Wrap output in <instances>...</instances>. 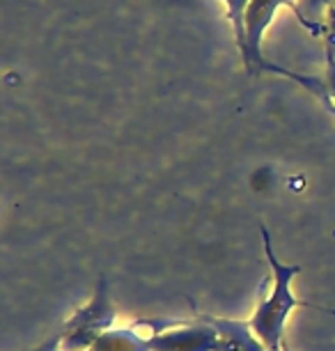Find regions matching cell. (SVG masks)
Segmentation results:
<instances>
[{
    "label": "cell",
    "instance_id": "obj_1",
    "mask_svg": "<svg viewBox=\"0 0 335 351\" xmlns=\"http://www.w3.org/2000/svg\"><path fill=\"white\" fill-rule=\"evenodd\" d=\"M262 230V241H264V253H266V262L269 269H271V289H269L266 299L260 303L255 315L248 319L253 333L260 337L262 344L269 351H285L282 347V333H285V322L294 308L299 306H308V303L299 301L297 296L292 294L290 285L294 280V276L299 274L301 267L299 264H282L273 253L271 246V234L264 225H260Z\"/></svg>",
    "mask_w": 335,
    "mask_h": 351
},
{
    "label": "cell",
    "instance_id": "obj_2",
    "mask_svg": "<svg viewBox=\"0 0 335 351\" xmlns=\"http://www.w3.org/2000/svg\"><path fill=\"white\" fill-rule=\"evenodd\" d=\"M287 5L294 12H299V0H251L246 8V46L241 51V60H244V67L248 74H278V76H287L292 81H297L299 85H303L308 92H312L314 97H319L328 110L335 112V106L331 101V95H328V88L324 81L319 78H310L303 74H297V71L282 69L278 64L269 62L264 56H262V37H264L266 28L273 21L275 10Z\"/></svg>",
    "mask_w": 335,
    "mask_h": 351
},
{
    "label": "cell",
    "instance_id": "obj_3",
    "mask_svg": "<svg viewBox=\"0 0 335 351\" xmlns=\"http://www.w3.org/2000/svg\"><path fill=\"white\" fill-rule=\"evenodd\" d=\"M106 276L99 278L97 291L90 299L88 306L76 310L74 315L64 322L62 330V351H88L97 337L113 328L115 324V308L110 303Z\"/></svg>",
    "mask_w": 335,
    "mask_h": 351
},
{
    "label": "cell",
    "instance_id": "obj_4",
    "mask_svg": "<svg viewBox=\"0 0 335 351\" xmlns=\"http://www.w3.org/2000/svg\"><path fill=\"white\" fill-rule=\"evenodd\" d=\"M154 351H221L223 337L212 324L200 317V322L186 324L175 330H161L152 337Z\"/></svg>",
    "mask_w": 335,
    "mask_h": 351
},
{
    "label": "cell",
    "instance_id": "obj_5",
    "mask_svg": "<svg viewBox=\"0 0 335 351\" xmlns=\"http://www.w3.org/2000/svg\"><path fill=\"white\" fill-rule=\"evenodd\" d=\"M202 319L209 322L219 330L223 337V349L221 351H269L258 335L253 333L248 322H236V319H221V317H207L202 315Z\"/></svg>",
    "mask_w": 335,
    "mask_h": 351
},
{
    "label": "cell",
    "instance_id": "obj_6",
    "mask_svg": "<svg viewBox=\"0 0 335 351\" xmlns=\"http://www.w3.org/2000/svg\"><path fill=\"white\" fill-rule=\"evenodd\" d=\"M152 337L140 335L136 328H110L88 351H154Z\"/></svg>",
    "mask_w": 335,
    "mask_h": 351
},
{
    "label": "cell",
    "instance_id": "obj_7",
    "mask_svg": "<svg viewBox=\"0 0 335 351\" xmlns=\"http://www.w3.org/2000/svg\"><path fill=\"white\" fill-rule=\"evenodd\" d=\"M335 5V0H299L297 19L306 30L312 35H326V28L321 25V14Z\"/></svg>",
    "mask_w": 335,
    "mask_h": 351
},
{
    "label": "cell",
    "instance_id": "obj_8",
    "mask_svg": "<svg viewBox=\"0 0 335 351\" xmlns=\"http://www.w3.org/2000/svg\"><path fill=\"white\" fill-rule=\"evenodd\" d=\"M225 3H227V19L232 21L236 46H239L241 53L246 46V8L251 0H225Z\"/></svg>",
    "mask_w": 335,
    "mask_h": 351
},
{
    "label": "cell",
    "instance_id": "obj_9",
    "mask_svg": "<svg viewBox=\"0 0 335 351\" xmlns=\"http://www.w3.org/2000/svg\"><path fill=\"white\" fill-rule=\"evenodd\" d=\"M326 69H328L326 88L328 95H331V101H335V49H326Z\"/></svg>",
    "mask_w": 335,
    "mask_h": 351
},
{
    "label": "cell",
    "instance_id": "obj_10",
    "mask_svg": "<svg viewBox=\"0 0 335 351\" xmlns=\"http://www.w3.org/2000/svg\"><path fill=\"white\" fill-rule=\"evenodd\" d=\"M328 25H326V49H335V5L326 12Z\"/></svg>",
    "mask_w": 335,
    "mask_h": 351
},
{
    "label": "cell",
    "instance_id": "obj_11",
    "mask_svg": "<svg viewBox=\"0 0 335 351\" xmlns=\"http://www.w3.org/2000/svg\"><path fill=\"white\" fill-rule=\"evenodd\" d=\"M35 351H62V330H58L55 335H51L44 344H39Z\"/></svg>",
    "mask_w": 335,
    "mask_h": 351
},
{
    "label": "cell",
    "instance_id": "obj_12",
    "mask_svg": "<svg viewBox=\"0 0 335 351\" xmlns=\"http://www.w3.org/2000/svg\"><path fill=\"white\" fill-rule=\"evenodd\" d=\"M285 351H287V349H285Z\"/></svg>",
    "mask_w": 335,
    "mask_h": 351
}]
</instances>
